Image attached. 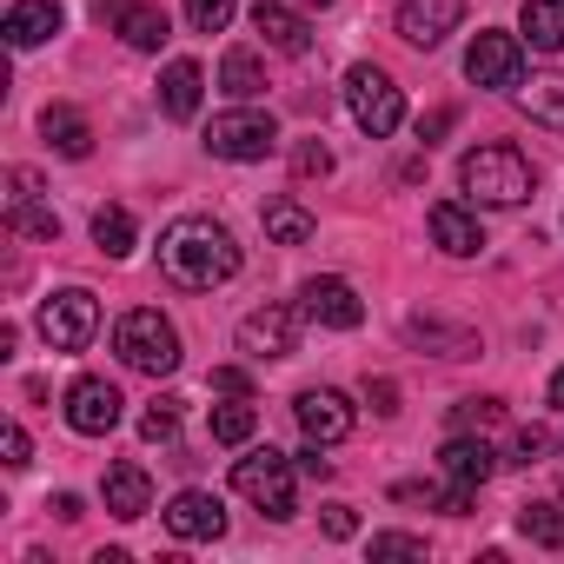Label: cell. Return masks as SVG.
I'll use <instances>...</instances> for the list:
<instances>
[{
    "mask_svg": "<svg viewBox=\"0 0 564 564\" xmlns=\"http://www.w3.org/2000/svg\"><path fill=\"white\" fill-rule=\"evenodd\" d=\"M458 21H465V0H399V41L419 54H432Z\"/></svg>",
    "mask_w": 564,
    "mask_h": 564,
    "instance_id": "obj_14",
    "label": "cell"
},
{
    "mask_svg": "<svg viewBox=\"0 0 564 564\" xmlns=\"http://www.w3.org/2000/svg\"><path fill=\"white\" fill-rule=\"evenodd\" d=\"M120 392L107 386V379H74L67 386V425L80 432V438H107L113 425H120Z\"/></svg>",
    "mask_w": 564,
    "mask_h": 564,
    "instance_id": "obj_13",
    "label": "cell"
},
{
    "mask_svg": "<svg viewBox=\"0 0 564 564\" xmlns=\"http://www.w3.org/2000/svg\"><path fill=\"white\" fill-rule=\"evenodd\" d=\"M166 531H173L180 544H213V538L226 531V505H219L213 491H180V498L166 505Z\"/></svg>",
    "mask_w": 564,
    "mask_h": 564,
    "instance_id": "obj_16",
    "label": "cell"
},
{
    "mask_svg": "<svg viewBox=\"0 0 564 564\" xmlns=\"http://www.w3.org/2000/svg\"><path fill=\"white\" fill-rule=\"evenodd\" d=\"M319 524H326V538H352V531H359L352 505H326V518H319Z\"/></svg>",
    "mask_w": 564,
    "mask_h": 564,
    "instance_id": "obj_41",
    "label": "cell"
},
{
    "mask_svg": "<svg viewBox=\"0 0 564 564\" xmlns=\"http://www.w3.org/2000/svg\"><path fill=\"white\" fill-rule=\"evenodd\" d=\"M8 226L21 232V239H61V213L54 206H41V173L34 166H14L8 173Z\"/></svg>",
    "mask_w": 564,
    "mask_h": 564,
    "instance_id": "obj_12",
    "label": "cell"
},
{
    "mask_svg": "<svg viewBox=\"0 0 564 564\" xmlns=\"http://www.w3.org/2000/svg\"><path fill=\"white\" fill-rule=\"evenodd\" d=\"M518 107H524L538 127L564 133V74H531V80L518 87Z\"/></svg>",
    "mask_w": 564,
    "mask_h": 564,
    "instance_id": "obj_26",
    "label": "cell"
},
{
    "mask_svg": "<svg viewBox=\"0 0 564 564\" xmlns=\"http://www.w3.org/2000/svg\"><path fill=\"white\" fill-rule=\"evenodd\" d=\"M425 226H432V246H438V252H452V259H471V252L485 246V232H478V219H471V206H465V199H432Z\"/></svg>",
    "mask_w": 564,
    "mask_h": 564,
    "instance_id": "obj_18",
    "label": "cell"
},
{
    "mask_svg": "<svg viewBox=\"0 0 564 564\" xmlns=\"http://www.w3.org/2000/svg\"><path fill=\"white\" fill-rule=\"evenodd\" d=\"M346 107H352L359 133H372V140H392L405 127V94L386 67H352L346 74Z\"/></svg>",
    "mask_w": 564,
    "mask_h": 564,
    "instance_id": "obj_5",
    "label": "cell"
},
{
    "mask_svg": "<svg viewBox=\"0 0 564 564\" xmlns=\"http://www.w3.org/2000/svg\"><path fill=\"white\" fill-rule=\"evenodd\" d=\"M366 405H372L379 419H392V412H399V379H366Z\"/></svg>",
    "mask_w": 564,
    "mask_h": 564,
    "instance_id": "obj_37",
    "label": "cell"
},
{
    "mask_svg": "<svg viewBox=\"0 0 564 564\" xmlns=\"http://www.w3.org/2000/svg\"><path fill=\"white\" fill-rule=\"evenodd\" d=\"M300 306H306V319H313V326H326V333H352V326L366 319L359 286H352V279H339V272L306 279V286H300Z\"/></svg>",
    "mask_w": 564,
    "mask_h": 564,
    "instance_id": "obj_10",
    "label": "cell"
},
{
    "mask_svg": "<svg viewBox=\"0 0 564 564\" xmlns=\"http://www.w3.org/2000/svg\"><path fill=\"white\" fill-rule=\"evenodd\" d=\"M518 28H524V41L538 54H564V0H524Z\"/></svg>",
    "mask_w": 564,
    "mask_h": 564,
    "instance_id": "obj_25",
    "label": "cell"
},
{
    "mask_svg": "<svg viewBox=\"0 0 564 564\" xmlns=\"http://www.w3.org/2000/svg\"><path fill=\"white\" fill-rule=\"evenodd\" d=\"M47 511H54L61 524H74V518H87V498H80V491H61V498H54Z\"/></svg>",
    "mask_w": 564,
    "mask_h": 564,
    "instance_id": "obj_43",
    "label": "cell"
},
{
    "mask_svg": "<svg viewBox=\"0 0 564 564\" xmlns=\"http://www.w3.org/2000/svg\"><path fill=\"white\" fill-rule=\"evenodd\" d=\"M458 186H465L471 206H524L531 186H538V173H531V160L518 147L491 140V147H471L458 160Z\"/></svg>",
    "mask_w": 564,
    "mask_h": 564,
    "instance_id": "obj_2",
    "label": "cell"
},
{
    "mask_svg": "<svg viewBox=\"0 0 564 564\" xmlns=\"http://www.w3.org/2000/svg\"><path fill=\"white\" fill-rule=\"evenodd\" d=\"M219 87H226L232 100H259V94H265V61H259L252 47H226V61H219Z\"/></svg>",
    "mask_w": 564,
    "mask_h": 564,
    "instance_id": "obj_27",
    "label": "cell"
},
{
    "mask_svg": "<svg viewBox=\"0 0 564 564\" xmlns=\"http://www.w3.org/2000/svg\"><path fill=\"white\" fill-rule=\"evenodd\" d=\"M213 445H252V432H259V412H252V399H232V405H213Z\"/></svg>",
    "mask_w": 564,
    "mask_h": 564,
    "instance_id": "obj_30",
    "label": "cell"
},
{
    "mask_svg": "<svg viewBox=\"0 0 564 564\" xmlns=\"http://www.w3.org/2000/svg\"><path fill=\"white\" fill-rule=\"evenodd\" d=\"M199 100H206V74H199V61H173V67L160 74V113H166V120H193Z\"/></svg>",
    "mask_w": 564,
    "mask_h": 564,
    "instance_id": "obj_22",
    "label": "cell"
},
{
    "mask_svg": "<svg viewBox=\"0 0 564 564\" xmlns=\"http://www.w3.org/2000/svg\"><path fill=\"white\" fill-rule=\"evenodd\" d=\"M0 452H8V465H14V471H21V465H34V445H28V432H21V425L0 432Z\"/></svg>",
    "mask_w": 564,
    "mask_h": 564,
    "instance_id": "obj_39",
    "label": "cell"
},
{
    "mask_svg": "<svg viewBox=\"0 0 564 564\" xmlns=\"http://www.w3.org/2000/svg\"><path fill=\"white\" fill-rule=\"evenodd\" d=\"M445 127H452V107H438V113H425V120H419V140H425V147H432V140H438V133H445Z\"/></svg>",
    "mask_w": 564,
    "mask_h": 564,
    "instance_id": "obj_44",
    "label": "cell"
},
{
    "mask_svg": "<svg viewBox=\"0 0 564 564\" xmlns=\"http://www.w3.org/2000/svg\"><path fill=\"white\" fill-rule=\"evenodd\" d=\"M259 226H265L272 246H306V239L319 232V219H313L300 199H265V206H259Z\"/></svg>",
    "mask_w": 564,
    "mask_h": 564,
    "instance_id": "obj_24",
    "label": "cell"
},
{
    "mask_svg": "<svg viewBox=\"0 0 564 564\" xmlns=\"http://www.w3.org/2000/svg\"><path fill=\"white\" fill-rule=\"evenodd\" d=\"M113 352H120L133 372H147V379L180 372V333H173V319H166L160 306H133V313L113 326Z\"/></svg>",
    "mask_w": 564,
    "mask_h": 564,
    "instance_id": "obj_4",
    "label": "cell"
},
{
    "mask_svg": "<svg viewBox=\"0 0 564 564\" xmlns=\"http://www.w3.org/2000/svg\"><path fill=\"white\" fill-rule=\"evenodd\" d=\"M0 34H8L14 54H28V47H41V41L61 34V8H54V0H14V8H8V28H0Z\"/></svg>",
    "mask_w": 564,
    "mask_h": 564,
    "instance_id": "obj_20",
    "label": "cell"
},
{
    "mask_svg": "<svg viewBox=\"0 0 564 564\" xmlns=\"http://www.w3.org/2000/svg\"><path fill=\"white\" fill-rule=\"evenodd\" d=\"M557 498H564V491H557Z\"/></svg>",
    "mask_w": 564,
    "mask_h": 564,
    "instance_id": "obj_47",
    "label": "cell"
},
{
    "mask_svg": "<svg viewBox=\"0 0 564 564\" xmlns=\"http://www.w3.org/2000/svg\"><path fill=\"white\" fill-rule=\"evenodd\" d=\"M41 133H47V147H54L61 160H87V153H94V127H87V113L67 107V100H54V107L41 113Z\"/></svg>",
    "mask_w": 564,
    "mask_h": 564,
    "instance_id": "obj_23",
    "label": "cell"
},
{
    "mask_svg": "<svg viewBox=\"0 0 564 564\" xmlns=\"http://www.w3.org/2000/svg\"><path fill=\"white\" fill-rule=\"evenodd\" d=\"M100 21H107L133 54H160V47H166V34H173V28H166V14H160V8H147V0H100Z\"/></svg>",
    "mask_w": 564,
    "mask_h": 564,
    "instance_id": "obj_15",
    "label": "cell"
},
{
    "mask_svg": "<svg viewBox=\"0 0 564 564\" xmlns=\"http://www.w3.org/2000/svg\"><path fill=\"white\" fill-rule=\"evenodd\" d=\"M518 531H524L531 544H564V498H557V505H524V511H518Z\"/></svg>",
    "mask_w": 564,
    "mask_h": 564,
    "instance_id": "obj_31",
    "label": "cell"
},
{
    "mask_svg": "<svg viewBox=\"0 0 564 564\" xmlns=\"http://www.w3.org/2000/svg\"><path fill=\"white\" fill-rule=\"evenodd\" d=\"M300 319H306V306H259V313H246V319H239V352H246L252 366L293 359V352H300Z\"/></svg>",
    "mask_w": 564,
    "mask_h": 564,
    "instance_id": "obj_8",
    "label": "cell"
},
{
    "mask_svg": "<svg viewBox=\"0 0 564 564\" xmlns=\"http://www.w3.org/2000/svg\"><path fill=\"white\" fill-rule=\"evenodd\" d=\"M544 445H551V438H544L538 425H524V432H518V445H511V465H538V458H544Z\"/></svg>",
    "mask_w": 564,
    "mask_h": 564,
    "instance_id": "obj_38",
    "label": "cell"
},
{
    "mask_svg": "<svg viewBox=\"0 0 564 564\" xmlns=\"http://www.w3.org/2000/svg\"><path fill=\"white\" fill-rule=\"evenodd\" d=\"M213 392H226V399H246V392H252V379H246L239 366H219V372H213Z\"/></svg>",
    "mask_w": 564,
    "mask_h": 564,
    "instance_id": "obj_40",
    "label": "cell"
},
{
    "mask_svg": "<svg viewBox=\"0 0 564 564\" xmlns=\"http://www.w3.org/2000/svg\"><path fill=\"white\" fill-rule=\"evenodd\" d=\"M438 465H445V478H452V485L478 491V485L498 471V452L485 445V432H452V438H445V452H438Z\"/></svg>",
    "mask_w": 564,
    "mask_h": 564,
    "instance_id": "obj_19",
    "label": "cell"
},
{
    "mask_svg": "<svg viewBox=\"0 0 564 564\" xmlns=\"http://www.w3.org/2000/svg\"><path fill=\"white\" fill-rule=\"evenodd\" d=\"M551 405H557V412H564V366H557V372H551Z\"/></svg>",
    "mask_w": 564,
    "mask_h": 564,
    "instance_id": "obj_45",
    "label": "cell"
},
{
    "mask_svg": "<svg viewBox=\"0 0 564 564\" xmlns=\"http://www.w3.org/2000/svg\"><path fill=\"white\" fill-rule=\"evenodd\" d=\"M173 432H180V399H153L140 412V438L147 445H173Z\"/></svg>",
    "mask_w": 564,
    "mask_h": 564,
    "instance_id": "obj_32",
    "label": "cell"
},
{
    "mask_svg": "<svg viewBox=\"0 0 564 564\" xmlns=\"http://www.w3.org/2000/svg\"><path fill=\"white\" fill-rule=\"evenodd\" d=\"M498 419H505L498 399H465V405H452V432H491Z\"/></svg>",
    "mask_w": 564,
    "mask_h": 564,
    "instance_id": "obj_34",
    "label": "cell"
},
{
    "mask_svg": "<svg viewBox=\"0 0 564 564\" xmlns=\"http://www.w3.org/2000/svg\"><path fill=\"white\" fill-rule=\"evenodd\" d=\"M239 239L219 226V219H206V213H186V219H173L166 232H160V272L173 279L180 293H213V286H226V279L239 272Z\"/></svg>",
    "mask_w": 564,
    "mask_h": 564,
    "instance_id": "obj_1",
    "label": "cell"
},
{
    "mask_svg": "<svg viewBox=\"0 0 564 564\" xmlns=\"http://www.w3.org/2000/svg\"><path fill=\"white\" fill-rule=\"evenodd\" d=\"M232 14H239V0H186L193 34H226V28H232Z\"/></svg>",
    "mask_w": 564,
    "mask_h": 564,
    "instance_id": "obj_33",
    "label": "cell"
},
{
    "mask_svg": "<svg viewBox=\"0 0 564 564\" xmlns=\"http://www.w3.org/2000/svg\"><path fill=\"white\" fill-rule=\"evenodd\" d=\"M279 147V120L259 113V107H232V113H213L206 127V153L213 160H232V166H252Z\"/></svg>",
    "mask_w": 564,
    "mask_h": 564,
    "instance_id": "obj_6",
    "label": "cell"
},
{
    "mask_svg": "<svg viewBox=\"0 0 564 564\" xmlns=\"http://www.w3.org/2000/svg\"><path fill=\"white\" fill-rule=\"evenodd\" d=\"M252 28L265 34V47L272 54H306L313 47V28H306V14L300 8H286V0H252Z\"/></svg>",
    "mask_w": 564,
    "mask_h": 564,
    "instance_id": "obj_17",
    "label": "cell"
},
{
    "mask_svg": "<svg viewBox=\"0 0 564 564\" xmlns=\"http://www.w3.org/2000/svg\"><path fill=\"white\" fill-rule=\"evenodd\" d=\"M372 557H412V564H425V538H405V531H379V538H372Z\"/></svg>",
    "mask_w": 564,
    "mask_h": 564,
    "instance_id": "obj_36",
    "label": "cell"
},
{
    "mask_svg": "<svg viewBox=\"0 0 564 564\" xmlns=\"http://www.w3.org/2000/svg\"><path fill=\"white\" fill-rule=\"evenodd\" d=\"M293 173H300V180H326V173H333V147H326V140H300V147H293Z\"/></svg>",
    "mask_w": 564,
    "mask_h": 564,
    "instance_id": "obj_35",
    "label": "cell"
},
{
    "mask_svg": "<svg viewBox=\"0 0 564 564\" xmlns=\"http://www.w3.org/2000/svg\"><path fill=\"white\" fill-rule=\"evenodd\" d=\"M133 239H140V226H133L127 206H100V213H94V246H100L107 259H127Z\"/></svg>",
    "mask_w": 564,
    "mask_h": 564,
    "instance_id": "obj_28",
    "label": "cell"
},
{
    "mask_svg": "<svg viewBox=\"0 0 564 564\" xmlns=\"http://www.w3.org/2000/svg\"><path fill=\"white\" fill-rule=\"evenodd\" d=\"M232 491L246 505H259L265 518H293L300 511V458L272 452V445H252L246 458H232Z\"/></svg>",
    "mask_w": 564,
    "mask_h": 564,
    "instance_id": "obj_3",
    "label": "cell"
},
{
    "mask_svg": "<svg viewBox=\"0 0 564 564\" xmlns=\"http://www.w3.org/2000/svg\"><path fill=\"white\" fill-rule=\"evenodd\" d=\"M419 346H438V359H471L478 352V333H465V326H438V319H412L405 326Z\"/></svg>",
    "mask_w": 564,
    "mask_h": 564,
    "instance_id": "obj_29",
    "label": "cell"
},
{
    "mask_svg": "<svg viewBox=\"0 0 564 564\" xmlns=\"http://www.w3.org/2000/svg\"><path fill=\"white\" fill-rule=\"evenodd\" d=\"M100 498H107V511L113 518H147L153 511V478L140 471V465H107V485H100Z\"/></svg>",
    "mask_w": 564,
    "mask_h": 564,
    "instance_id": "obj_21",
    "label": "cell"
},
{
    "mask_svg": "<svg viewBox=\"0 0 564 564\" xmlns=\"http://www.w3.org/2000/svg\"><path fill=\"white\" fill-rule=\"evenodd\" d=\"M465 80L491 87V94H518L524 87V41L518 34H478L465 47Z\"/></svg>",
    "mask_w": 564,
    "mask_h": 564,
    "instance_id": "obj_9",
    "label": "cell"
},
{
    "mask_svg": "<svg viewBox=\"0 0 564 564\" xmlns=\"http://www.w3.org/2000/svg\"><path fill=\"white\" fill-rule=\"evenodd\" d=\"M293 419H300V432H306L313 445H339V438L359 425L352 399H346V392H333V386H306V392L293 399Z\"/></svg>",
    "mask_w": 564,
    "mask_h": 564,
    "instance_id": "obj_11",
    "label": "cell"
},
{
    "mask_svg": "<svg viewBox=\"0 0 564 564\" xmlns=\"http://www.w3.org/2000/svg\"><path fill=\"white\" fill-rule=\"evenodd\" d=\"M300 471H306V478H333V458H326V445H313V438H306V452H300Z\"/></svg>",
    "mask_w": 564,
    "mask_h": 564,
    "instance_id": "obj_42",
    "label": "cell"
},
{
    "mask_svg": "<svg viewBox=\"0 0 564 564\" xmlns=\"http://www.w3.org/2000/svg\"><path fill=\"white\" fill-rule=\"evenodd\" d=\"M306 8H333V0H306Z\"/></svg>",
    "mask_w": 564,
    "mask_h": 564,
    "instance_id": "obj_46",
    "label": "cell"
},
{
    "mask_svg": "<svg viewBox=\"0 0 564 564\" xmlns=\"http://www.w3.org/2000/svg\"><path fill=\"white\" fill-rule=\"evenodd\" d=\"M41 339L54 346V352H80L94 333H100V300L87 293V286H61V293H47L41 300Z\"/></svg>",
    "mask_w": 564,
    "mask_h": 564,
    "instance_id": "obj_7",
    "label": "cell"
}]
</instances>
